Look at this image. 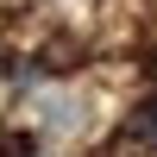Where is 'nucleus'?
<instances>
[{
	"label": "nucleus",
	"mask_w": 157,
	"mask_h": 157,
	"mask_svg": "<svg viewBox=\"0 0 157 157\" xmlns=\"http://www.w3.org/2000/svg\"><path fill=\"white\" fill-rule=\"evenodd\" d=\"M69 126H75V101L50 94V101H44V132H69Z\"/></svg>",
	"instance_id": "nucleus-1"
},
{
	"label": "nucleus",
	"mask_w": 157,
	"mask_h": 157,
	"mask_svg": "<svg viewBox=\"0 0 157 157\" xmlns=\"http://www.w3.org/2000/svg\"><path fill=\"white\" fill-rule=\"evenodd\" d=\"M126 132H132V138H138V145H157V94H151V101H145V107H138V113H132V126H126Z\"/></svg>",
	"instance_id": "nucleus-2"
},
{
	"label": "nucleus",
	"mask_w": 157,
	"mask_h": 157,
	"mask_svg": "<svg viewBox=\"0 0 157 157\" xmlns=\"http://www.w3.org/2000/svg\"><path fill=\"white\" fill-rule=\"evenodd\" d=\"M0 157H32V132H19V138H0Z\"/></svg>",
	"instance_id": "nucleus-3"
}]
</instances>
